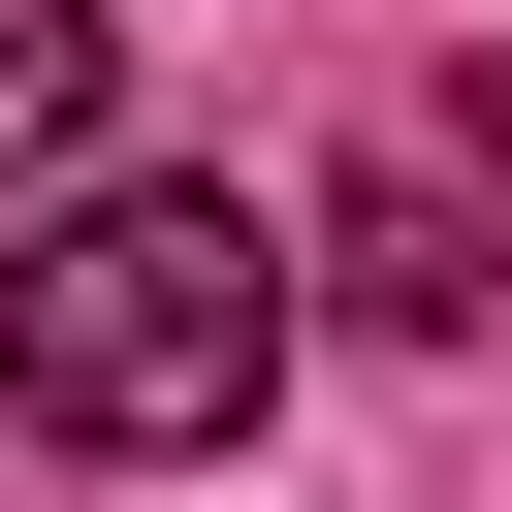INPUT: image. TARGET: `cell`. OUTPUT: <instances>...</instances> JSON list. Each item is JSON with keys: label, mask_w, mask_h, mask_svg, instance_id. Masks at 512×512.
<instances>
[{"label": "cell", "mask_w": 512, "mask_h": 512, "mask_svg": "<svg viewBox=\"0 0 512 512\" xmlns=\"http://www.w3.org/2000/svg\"><path fill=\"white\" fill-rule=\"evenodd\" d=\"M256 384H288V224H256L224 160H96V192L0 256V416H32V448L160 480V448H224Z\"/></svg>", "instance_id": "1"}, {"label": "cell", "mask_w": 512, "mask_h": 512, "mask_svg": "<svg viewBox=\"0 0 512 512\" xmlns=\"http://www.w3.org/2000/svg\"><path fill=\"white\" fill-rule=\"evenodd\" d=\"M96 96H128V32L96 0H0V192H96Z\"/></svg>", "instance_id": "2"}]
</instances>
